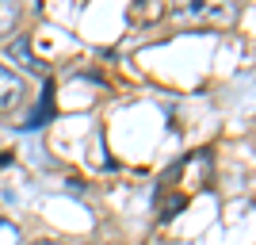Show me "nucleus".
<instances>
[{"instance_id":"obj_3","label":"nucleus","mask_w":256,"mask_h":245,"mask_svg":"<svg viewBox=\"0 0 256 245\" xmlns=\"http://www.w3.org/2000/svg\"><path fill=\"white\" fill-rule=\"evenodd\" d=\"M12 54H16V58H23V62L31 65V69H42V65L34 62V54H31V46H27V39H20V43L12 46Z\"/></svg>"},{"instance_id":"obj_4","label":"nucleus","mask_w":256,"mask_h":245,"mask_svg":"<svg viewBox=\"0 0 256 245\" xmlns=\"http://www.w3.org/2000/svg\"><path fill=\"white\" fill-rule=\"evenodd\" d=\"M34 245H62V241H34Z\"/></svg>"},{"instance_id":"obj_1","label":"nucleus","mask_w":256,"mask_h":245,"mask_svg":"<svg viewBox=\"0 0 256 245\" xmlns=\"http://www.w3.org/2000/svg\"><path fill=\"white\" fill-rule=\"evenodd\" d=\"M23 96H27L23 77H16L12 69H4V65H0V111H12Z\"/></svg>"},{"instance_id":"obj_2","label":"nucleus","mask_w":256,"mask_h":245,"mask_svg":"<svg viewBox=\"0 0 256 245\" xmlns=\"http://www.w3.org/2000/svg\"><path fill=\"white\" fill-rule=\"evenodd\" d=\"M20 20V4H12V0H0V35H8Z\"/></svg>"}]
</instances>
